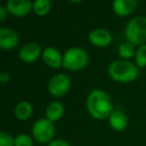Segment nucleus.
Here are the masks:
<instances>
[{"mask_svg": "<svg viewBox=\"0 0 146 146\" xmlns=\"http://www.w3.org/2000/svg\"><path fill=\"white\" fill-rule=\"evenodd\" d=\"M86 108L90 115L98 120L109 118L114 111L113 102L110 96L101 89H94L88 94Z\"/></svg>", "mask_w": 146, "mask_h": 146, "instance_id": "obj_1", "label": "nucleus"}, {"mask_svg": "<svg viewBox=\"0 0 146 146\" xmlns=\"http://www.w3.org/2000/svg\"><path fill=\"white\" fill-rule=\"evenodd\" d=\"M108 74L114 81L128 83L138 77V67L128 60L119 59L109 64Z\"/></svg>", "mask_w": 146, "mask_h": 146, "instance_id": "obj_2", "label": "nucleus"}, {"mask_svg": "<svg viewBox=\"0 0 146 146\" xmlns=\"http://www.w3.org/2000/svg\"><path fill=\"white\" fill-rule=\"evenodd\" d=\"M124 36L133 45H144L146 43V16H136L126 24Z\"/></svg>", "mask_w": 146, "mask_h": 146, "instance_id": "obj_3", "label": "nucleus"}, {"mask_svg": "<svg viewBox=\"0 0 146 146\" xmlns=\"http://www.w3.org/2000/svg\"><path fill=\"white\" fill-rule=\"evenodd\" d=\"M89 62V55L85 49L81 47H70L63 54L62 67L67 70L77 71L87 66Z\"/></svg>", "mask_w": 146, "mask_h": 146, "instance_id": "obj_4", "label": "nucleus"}, {"mask_svg": "<svg viewBox=\"0 0 146 146\" xmlns=\"http://www.w3.org/2000/svg\"><path fill=\"white\" fill-rule=\"evenodd\" d=\"M31 132L38 143H47L52 141L55 135V127L53 122L47 118H40L34 122Z\"/></svg>", "mask_w": 146, "mask_h": 146, "instance_id": "obj_5", "label": "nucleus"}, {"mask_svg": "<svg viewBox=\"0 0 146 146\" xmlns=\"http://www.w3.org/2000/svg\"><path fill=\"white\" fill-rule=\"evenodd\" d=\"M71 87V79L64 73L56 74L49 80L47 84L48 92L55 97H62L69 91Z\"/></svg>", "mask_w": 146, "mask_h": 146, "instance_id": "obj_6", "label": "nucleus"}, {"mask_svg": "<svg viewBox=\"0 0 146 146\" xmlns=\"http://www.w3.org/2000/svg\"><path fill=\"white\" fill-rule=\"evenodd\" d=\"M7 11L17 17H23L29 14L33 9V3L29 0H9L6 2Z\"/></svg>", "mask_w": 146, "mask_h": 146, "instance_id": "obj_7", "label": "nucleus"}, {"mask_svg": "<svg viewBox=\"0 0 146 146\" xmlns=\"http://www.w3.org/2000/svg\"><path fill=\"white\" fill-rule=\"evenodd\" d=\"M41 46L37 42H27L19 50V57L26 63H32L36 61L42 55Z\"/></svg>", "mask_w": 146, "mask_h": 146, "instance_id": "obj_8", "label": "nucleus"}, {"mask_svg": "<svg viewBox=\"0 0 146 146\" xmlns=\"http://www.w3.org/2000/svg\"><path fill=\"white\" fill-rule=\"evenodd\" d=\"M18 43L19 36L16 31L9 27L0 28V48L3 50H12Z\"/></svg>", "mask_w": 146, "mask_h": 146, "instance_id": "obj_9", "label": "nucleus"}, {"mask_svg": "<svg viewBox=\"0 0 146 146\" xmlns=\"http://www.w3.org/2000/svg\"><path fill=\"white\" fill-rule=\"evenodd\" d=\"M90 43L96 47H106L111 43L112 35L107 29L96 28L93 29L88 34Z\"/></svg>", "mask_w": 146, "mask_h": 146, "instance_id": "obj_10", "label": "nucleus"}, {"mask_svg": "<svg viewBox=\"0 0 146 146\" xmlns=\"http://www.w3.org/2000/svg\"><path fill=\"white\" fill-rule=\"evenodd\" d=\"M42 59L47 66L58 69L63 65V55L54 47H47L42 52Z\"/></svg>", "mask_w": 146, "mask_h": 146, "instance_id": "obj_11", "label": "nucleus"}, {"mask_svg": "<svg viewBox=\"0 0 146 146\" xmlns=\"http://www.w3.org/2000/svg\"><path fill=\"white\" fill-rule=\"evenodd\" d=\"M138 6L136 0H115L112 3L113 10L118 16H127L133 13Z\"/></svg>", "mask_w": 146, "mask_h": 146, "instance_id": "obj_12", "label": "nucleus"}, {"mask_svg": "<svg viewBox=\"0 0 146 146\" xmlns=\"http://www.w3.org/2000/svg\"><path fill=\"white\" fill-rule=\"evenodd\" d=\"M110 127L115 131H123L128 125V117L121 110H114L108 118Z\"/></svg>", "mask_w": 146, "mask_h": 146, "instance_id": "obj_13", "label": "nucleus"}, {"mask_svg": "<svg viewBox=\"0 0 146 146\" xmlns=\"http://www.w3.org/2000/svg\"><path fill=\"white\" fill-rule=\"evenodd\" d=\"M64 106L61 102L59 101H52L47 105L46 109H45V116L49 121L51 122H56L64 114Z\"/></svg>", "mask_w": 146, "mask_h": 146, "instance_id": "obj_14", "label": "nucleus"}, {"mask_svg": "<svg viewBox=\"0 0 146 146\" xmlns=\"http://www.w3.org/2000/svg\"><path fill=\"white\" fill-rule=\"evenodd\" d=\"M33 113V105L30 101L22 100L18 102L14 108V114L16 118L21 121L27 120Z\"/></svg>", "mask_w": 146, "mask_h": 146, "instance_id": "obj_15", "label": "nucleus"}, {"mask_svg": "<svg viewBox=\"0 0 146 146\" xmlns=\"http://www.w3.org/2000/svg\"><path fill=\"white\" fill-rule=\"evenodd\" d=\"M118 54H119V56L122 57L124 60L132 58V57L136 54L135 45L128 42V41L122 42L121 44L118 46Z\"/></svg>", "mask_w": 146, "mask_h": 146, "instance_id": "obj_16", "label": "nucleus"}, {"mask_svg": "<svg viewBox=\"0 0 146 146\" xmlns=\"http://www.w3.org/2000/svg\"><path fill=\"white\" fill-rule=\"evenodd\" d=\"M51 9V2L49 0H36L33 2V11L38 16H45Z\"/></svg>", "mask_w": 146, "mask_h": 146, "instance_id": "obj_17", "label": "nucleus"}, {"mask_svg": "<svg viewBox=\"0 0 146 146\" xmlns=\"http://www.w3.org/2000/svg\"><path fill=\"white\" fill-rule=\"evenodd\" d=\"M135 63L137 67L146 66V44L141 45V46L136 50Z\"/></svg>", "mask_w": 146, "mask_h": 146, "instance_id": "obj_18", "label": "nucleus"}, {"mask_svg": "<svg viewBox=\"0 0 146 146\" xmlns=\"http://www.w3.org/2000/svg\"><path fill=\"white\" fill-rule=\"evenodd\" d=\"M15 146H33V139L30 135L20 133L14 139Z\"/></svg>", "mask_w": 146, "mask_h": 146, "instance_id": "obj_19", "label": "nucleus"}, {"mask_svg": "<svg viewBox=\"0 0 146 146\" xmlns=\"http://www.w3.org/2000/svg\"><path fill=\"white\" fill-rule=\"evenodd\" d=\"M14 139L15 138H13L7 132H0V146H15Z\"/></svg>", "mask_w": 146, "mask_h": 146, "instance_id": "obj_20", "label": "nucleus"}, {"mask_svg": "<svg viewBox=\"0 0 146 146\" xmlns=\"http://www.w3.org/2000/svg\"><path fill=\"white\" fill-rule=\"evenodd\" d=\"M48 146H70V144L64 139H54L49 142Z\"/></svg>", "mask_w": 146, "mask_h": 146, "instance_id": "obj_21", "label": "nucleus"}, {"mask_svg": "<svg viewBox=\"0 0 146 146\" xmlns=\"http://www.w3.org/2000/svg\"><path fill=\"white\" fill-rule=\"evenodd\" d=\"M7 13H8V11H7L6 7L0 6V21L1 22H3L5 20V18L7 17Z\"/></svg>", "mask_w": 146, "mask_h": 146, "instance_id": "obj_22", "label": "nucleus"}, {"mask_svg": "<svg viewBox=\"0 0 146 146\" xmlns=\"http://www.w3.org/2000/svg\"><path fill=\"white\" fill-rule=\"evenodd\" d=\"M10 79V75H9L7 72H1L0 74V81L2 82V83H6V82L9 81Z\"/></svg>", "mask_w": 146, "mask_h": 146, "instance_id": "obj_23", "label": "nucleus"}]
</instances>
